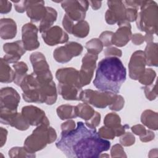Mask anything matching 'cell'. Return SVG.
<instances>
[{"label": "cell", "instance_id": "ffe728a7", "mask_svg": "<svg viewBox=\"0 0 158 158\" xmlns=\"http://www.w3.org/2000/svg\"><path fill=\"white\" fill-rule=\"evenodd\" d=\"M43 1H28L27 15L31 23L41 22L46 13V7Z\"/></svg>", "mask_w": 158, "mask_h": 158}, {"label": "cell", "instance_id": "60d3db41", "mask_svg": "<svg viewBox=\"0 0 158 158\" xmlns=\"http://www.w3.org/2000/svg\"><path fill=\"white\" fill-rule=\"evenodd\" d=\"M124 104H125L124 98L121 95L117 94L114 102L110 106H109V108L112 110L119 111L122 109V108L124 106Z\"/></svg>", "mask_w": 158, "mask_h": 158}, {"label": "cell", "instance_id": "7bdbcfd3", "mask_svg": "<svg viewBox=\"0 0 158 158\" xmlns=\"http://www.w3.org/2000/svg\"><path fill=\"white\" fill-rule=\"evenodd\" d=\"M104 55L106 57H120L122 55V52L120 49L115 47H107L104 49Z\"/></svg>", "mask_w": 158, "mask_h": 158}, {"label": "cell", "instance_id": "8d00e7d4", "mask_svg": "<svg viewBox=\"0 0 158 158\" xmlns=\"http://www.w3.org/2000/svg\"><path fill=\"white\" fill-rule=\"evenodd\" d=\"M144 93L146 98L149 100L152 101L154 100L157 96V92L156 88V84L152 83L151 85L145 86L143 88Z\"/></svg>", "mask_w": 158, "mask_h": 158}, {"label": "cell", "instance_id": "f5cc1de1", "mask_svg": "<svg viewBox=\"0 0 158 158\" xmlns=\"http://www.w3.org/2000/svg\"><path fill=\"white\" fill-rule=\"evenodd\" d=\"M155 138V134L153 131L147 130L146 133L142 136L139 137L140 140L143 143H146L153 140Z\"/></svg>", "mask_w": 158, "mask_h": 158}, {"label": "cell", "instance_id": "52a82bcc", "mask_svg": "<svg viewBox=\"0 0 158 158\" xmlns=\"http://www.w3.org/2000/svg\"><path fill=\"white\" fill-rule=\"evenodd\" d=\"M33 72V73L41 83L52 81L53 77L44 55L40 52H34L30 56Z\"/></svg>", "mask_w": 158, "mask_h": 158}, {"label": "cell", "instance_id": "db71d44e", "mask_svg": "<svg viewBox=\"0 0 158 158\" xmlns=\"http://www.w3.org/2000/svg\"><path fill=\"white\" fill-rule=\"evenodd\" d=\"M8 131L6 129L1 127L0 128V147L2 148L6 142Z\"/></svg>", "mask_w": 158, "mask_h": 158}, {"label": "cell", "instance_id": "9f6ffc18", "mask_svg": "<svg viewBox=\"0 0 158 158\" xmlns=\"http://www.w3.org/2000/svg\"><path fill=\"white\" fill-rule=\"evenodd\" d=\"M144 41H146L147 43H151V42H153L152 41L153 39H154L153 35L146 33L145 35H144Z\"/></svg>", "mask_w": 158, "mask_h": 158}, {"label": "cell", "instance_id": "5bb4252c", "mask_svg": "<svg viewBox=\"0 0 158 158\" xmlns=\"http://www.w3.org/2000/svg\"><path fill=\"white\" fill-rule=\"evenodd\" d=\"M146 65L143 51L138 50L134 52L128 63L129 77L134 80H138L145 71Z\"/></svg>", "mask_w": 158, "mask_h": 158}, {"label": "cell", "instance_id": "ee69618b", "mask_svg": "<svg viewBox=\"0 0 158 158\" xmlns=\"http://www.w3.org/2000/svg\"><path fill=\"white\" fill-rule=\"evenodd\" d=\"M138 15V10L134 8L126 7V20L128 22L136 21Z\"/></svg>", "mask_w": 158, "mask_h": 158}, {"label": "cell", "instance_id": "ac0fdd59", "mask_svg": "<svg viewBox=\"0 0 158 158\" xmlns=\"http://www.w3.org/2000/svg\"><path fill=\"white\" fill-rule=\"evenodd\" d=\"M44 43L51 46L67 43L69 35L59 26H52L47 31L41 33Z\"/></svg>", "mask_w": 158, "mask_h": 158}, {"label": "cell", "instance_id": "4fadbf2b", "mask_svg": "<svg viewBox=\"0 0 158 158\" xmlns=\"http://www.w3.org/2000/svg\"><path fill=\"white\" fill-rule=\"evenodd\" d=\"M20 101L18 92L12 87L2 88L0 91V109L17 111Z\"/></svg>", "mask_w": 158, "mask_h": 158}, {"label": "cell", "instance_id": "ba28073f", "mask_svg": "<svg viewBox=\"0 0 158 158\" xmlns=\"http://www.w3.org/2000/svg\"><path fill=\"white\" fill-rule=\"evenodd\" d=\"M89 4L88 1H62L61 6L65 14L73 22L84 20Z\"/></svg>", "mask_w": 158, "mask_h": 158}, {"label": "cell", "instance_id": "d6a6232c", "mask_svg": "<svg viewBox=\"0 0 158 158\" xmlns=\"http://www.w3.org/2000/svg\"><path fill=\"white\" fill-rule=\"evenodd\" d=\"M9 156L11 158L14 157H35V153H30L25 147H13L9 151Z\"/></svg>", "mask_w": 158, "mask_h": 158}, {"label": "cell", "instance_id": "603a6c76", "mask_svg": "<svg viewBox=\"0 0 158 158\" xmlns=\"http://www.w3.org/2000/svg\"><path fill=\"white\" fill-rule=\"evenodd\" d=\"M107 6L117 20V25L126 20V7L123 1H109L107 2Z\"/></svg>", "mask_w": 158, "mask_h": 158}, {"label": "cell", "instance_id": "5b68a950", "mask_svg": "<svg viewBox=\"0 0 158 158\" xmlns=\"http://www.w3.org/2000/svg\"><path fill=\"white\" fill-rule=\"evenodd\" d=\"M57 139L54 128L49 125L38 126L24 141V147L30 153H35L44 149L47 144H51Z\"/></svg>", "mask_w": 158, "mask_h": 158}, {"label": "cell", "instance_id": "7c38bea8", "mask_svg": "<svg viewBox=\"0 0 158 158\" xmlns=\"http://www.w3.org/2000/svg\"><path fill=\"white\" fill-rule=\"evenodd\" d=\"M21 113L27 123L31 126H39L43 124L49 125V121L44 110L40 108L30 105L22 107Z\"/></svg>", "mask_w": 158, "mask_h": 158}, {"label": "cell", "instance_id": "d6986e66", "mask_svg": "<svg viewBox=\"0 0 158 158\" xmlns=\"http://www.w3.org/2000/svg\"><path fill=\"white\" fill-rule=\"evenodd\" d=\"M118 28L114 33L112 37V44L117 47L125 46L131 40L132 33L130 22L125 21L118 25Z\"/></svg>", "mask_w": 158, "mask_h": 158}, {"label": "cell", "instance_id": "e0dca14e", "mask_svg": "<svg viewBox=\"0 0 158 158\" xmlns=\"http://www.w3.org/2000/svg\"><path fill=\"white\" fill-rule=\"evenodd\" d=\"M3 50L6 53L3 59L8 64L17 62L26 52L22 40L5 43L3 45Z\"/></svg>", "mask_w": 158, "mask_h": 158}, {"label": "cell", "instance_id": "f6af8a7d", "mask_svg": "<svg viewBox=\"0 0 158 158\" xmlns=\"http://www.w3.org/2000/svg\"><path fill=\"white\" fill-rule=\"evenodd\" d=\"M12 2L14 3V8L17 12L23 13L26 11L28 6V1H12Z\"/></svg>", "mask_w": 158, "mask_h": 158}, {"label": "cell", "instance_id": "4dcf8cb0", "mask_svg": "<svg viewBox=\"0 0 158 158\" xmlns=\"http://www.w3.org/2000/svg\"><path fill=\"white\" fill-rule=\"evenodd\" d=\"M13 68L14 69L15 73V77L14 79V82L15 85L17 86L20 85V83L23 79V78L25 77L27 74V72L28 70V67L26 63L24 62H17L13 64Z\"/></svg>", "mask_w": 158, "mask_h": 158}, {"label": "cell", "instance_id": "ab89813d", "mask_svg": "<svg viewBox=\"0 0 158 158\" xmlns=\"http://www.w3.org/2000/svg\"><path fill=\"white\" fill-rule=\"evenodd\" d=\"M114 33L110 31H104L99 36V39L102 42L103 46L106 47H109L112 44V37Z\"/></svg>", "mask_w": 158, "mask_h": 158}, {"label": "cell", "instance_id": "2e32d148", "mask_svg": "<svg viewBox=\"0 0 158 158\" xmlns=\"http://www.w3.org/2000/svg\"><path fill=\"white\" fill-rule=\"evenodd\" d=\"M56 77L59 83L67 86L82 88L80 72L73 67H65L58 69Z\"/></svg>", "mask_w": 158, "mask_h": 158}, {"label": "cell", "instance_id": "816d5d0a", "mask_svg": "<svg viewBox=\"0 0 158 158\" xmlns=\"http://www.w3.org/2000/svg\"><path fill=\"white\" fill-rule=\"evenodd\" d=\"M131 40L135 45H141L144 42V36L141 33H135L132 35Z\"/></svg>", "mask_w": 158, "mask_h": 158}, {"label": "cell", "instance_id": "9a60e30c", "mask_svg": "<svg viewBox=\"0 0 158 158\" xmlns=\"http://www.w3.org/2000/svg\"><path fill=\"white\" fill-rule=\"evenodd\" d=\"M38 29L31 22L25 23L22 28V41L26 51H33L40 47Z\"/></svg>", "mask_w": 158, "mask_h": 158}, {"label": "cell", "instance_id": "e575fe53", "mask_svg": "<svg viewBox=\"0 0 158 158\" xmlns=\"http://www.w3.org/2000/svg\"><path fill=\"white\" fill-rule=\"evenodd\" d=\"M156 77V72L151 68H148L145 69L144 73L141 77V78L138 80V81L141 84L147 86L153 83Z\"/></svg>", "mask_w": 158, "mask_h": 158}, {"label": "cell", "instance_id": "7dc6e473", "mask_svg": "<svg viewBox=\"0 0 158 158\" xmlns=\"http://www.w3.org/2000/svg\"><path fill=\"white\" fill-rule=\"evenodd\" d=\"M73 25V21L72 19H70L66 14H65L62 20V25L65 31L71 34L72 29Z\"/></svg>", "mask_w": 158, "mask_h": 158}, {"label": "cell", "instance_id": "83f0119b", "mask_svg": "<svg viewBox=\"0 0 158 158\" xmlns=\"http://www.w3.org/2000/svg\"><path fill=\"white\" fill-rule=\"evenodd\" d=\"M56 112L59 118L63 120L77 117L76 107L69 104H64L57 107Z\"/></svg>", "mask_w": 158, "mask_h": 158}, {"label": "cell", "instance_id": "bcb514c9", "mask_svg": "<svg viewBox=\"0 0 158 158\" xmlns=\"http://www.w3.org/2000/svg\"><path fill=\"white\" fill-rule=\"evenodd\" d=\"M60 128L62 130V133L69 132L76 128V124L73 120H69L62 123L60 125Z\"/></svg>", "mask_w": 158, "mask_h": 158}, {"label": "cell", "instance_id": "8992f818", "mask_svg": "<svg viewBox=\"0 0 158 158\" xmlns=\"http://www.w3.org/2000/svg\"><path fill=\"white\" fill-rule=\"evenodd\" d=\"M117 96V94L110 91H101L87 89L82 91L80 101L91 104L95 107L104 109L114 102Z\"/></svg>", "mask_w": 158, "mask_h": 158}, {"label": "cell", "instance_id": "277c9868", "mask_svg": "<svg viewBox=\"0 0 158 158\" xmlns=\"http://www.w3.org/2000/svg\"><path fill=\"white\" fill-rule=\"evenodd\" d=\"M137 28L148 34H157L158 6L154 1H143L136 20Z\"/></svg>", "mask_w": 158, "mask_h": 158}, {"label": "cell", "instance_id": "11a10c76", "mask_svg": "<svg viewBox=\"0 0 158 158\" xmlns=\"http://www.w3.org/2000/svg\"><path fill=\"white\" fill-rule=\"evenodd\" d=\"M89 4L91 6L92 9L94 10H98L102 4V1H89Z\"/></svg>", "mask_w": 158, "mask_h": 158}, {"label": "cell", "instance_id": "f907efd6", "mask_svg": "<svg viewBox=\"0 0 158 158\" xmlns=\"http://www.w3.org/2000/svg\"><path fill=\"white\" fill-rule=\"evenodd\" d=\"M143 1H123V2L126 7L134 8L138 10L141 6Z\"/></svg>", "mask_w": 158, "mask_h": 158}, {"label": "cell", "instance_id": "6f0895ef", "mask_svg": "<svg viewBox=\"0 0 158 158\" xmlns=\"http://www.w3.org/2000/svg\"><path fill=\"white\" fill-rule=\"evenodd\" d=\"M109 157V156L108 155V154H101L100 156H99V157Z\"/></svg>", "mask_w": 158, "mask_h": 158}, {"label": "cell", "instance_id": "f1b7e54d", "mask_svg": "<svg viewBox=\"0 0 158 158\" xmlns=\"http://www.w3.org/2000/svg\"><path fill=\"white\" fill-rule=\"evenodd\" d=\"M75 107L77 117H79L85 121L92 118L96 112L89 104L85 102L80 103Z\"/></svg>", "mask_w": 158, "mask_h": 158}, {"label": "cell", "instance_id": "7a4b0ae2", "mask_svg": "<svg viewBox=\"0 0 158 158\" xmlns=\"http://www.w3.org/2000/svg\"><path fill=\"white\" fill-rule=\"evenodd\" d=\"M126 78L127 70L120 59L107 57L98 63L93 85L99 91L118 94Z\"/></svg>", "mask_w": 158, "mask_h": 158}, {"label": "cell", "instance_id": "c3c4849f", "mask_svg": "<svg viewBox=\"0 0 158 158\" xmlns=\"http://www.w3.org/2000/svg\"><path fill=\"white\" fill-rule=\"evenodd\" d=\"M12 9V4L9 1L0 0V12L4 14L10 12Z\"/></svg>", "mask_w": 158, "mask_h": 158}, {"label": "cell", "instance_id": "30bf717a", "mask_svg": "<svg viewBox=\"0 0 158 158\" xmlns=\"http://www.w3.org/2000/svg\"><path fill=\"white\" fill-rule=\"evenodd\" d=\"M98 56L87 52L82 58L80 72L82 86L89 85L93 78Z\"/></svg>", "mask_w": 158, "mask_h": 158}, {"label": "cell", "instance_id": "3957f363", "mask_svg": "<svg viewBox=\"0 0 158 158\" xmlns=\"http://www.w3.org/2000/svg\"><path fill=\"white\" fill-rule=\"evenodd\" d=\"M23 100L27 102H34L52 105L57 99V92L55 83L40 82L31 73L26 75L20 85Z\"/></svg>", "mask_w": 158, "mask_h": 158}, {"label": "cell", "instance_id": "9c48e42d", "mask_svg": "<svg viewBox=\"0 0 158 158\" xmlns=\"http://www.w3.org/2000/svg\"><path fill=\"white\" fill-rule=\"evenodd\" d=\"M83 48L77 42H69L64 46L56 48L53 52V57L56 61L59 63H66L74 57L80 56Z\"/></svg>", "mask_w": 158, "mask_h": 158}, {"label": "cell", "instance_id": "f35d334b", "mask_svg": "<svg viewBox=\"0 0 158 158\" xmlns=\"http://www.w3.org/2000/svg\"><path fill=\"white\" fill-rule=\"evenodd\" d=\"M110 155L112 157H127V156L120 144L114 145L110 149Z\"/></svg>", "mask_w": 158, "mask_h": 158}, {"label": "cell", "instance_id": "74e56055", "mask_svg": "<svg viewBox=\"0 0 158 158\" xmlns=\"http://www.w3.org/2000/svg\"><path fill=\"white\" fill-rule=\"evenodd\" d=\"M119 141L120 144L123 146H130L135 143V137L130 132H125L123 135L120 136Z\"/></svg>", "mask_w": 158, "mask_h": 158}, {"label": "cell", "instance_id": "6da1fadb", "mask_svg": "<svg viewBox=\"0 0 158 158\" xmlns=\"http://www.w3.org/2000/svg\"><path fill=\"white\" fill-rule=\"evenodd\" d=\"M56 146L67 157L97 158L110 149V143L101 138L96 128H89L83 122H78L75 129L61 132Z\"/></svg>", "mask_w": 158, "mask_h": 158}, {"label": "cell", "instance_id": "f546056e", "mask_svg": "<svg viewBox=\"0 0 158 158\" xmlns=\"http://www.w3.org/2000/svg\"><path fill=\"white\" fill-rule=\"evenodd\" d=\"M89 32V23L85 20H81L77 22L73 25L71 34L74 36L83 38L88 36Z\"/></svg>", "mask_w": 158, "mask_h": 158}, {"label": "cell", "instance_id": "4316f807", "mask_svg": "<svg viewBox=\"0 0 158 158\" xmlns=\"http://www.w3.org/2000/svg\"><path fill=\"white\" fill-rule=\"evenodd\" d=\"M15 77V71L11 69L9 64L3 58H1L0 64V81L4 83H11L14 81Z\"/></svg>", "mask_w": 158, "mask_h": 158}, {"label": "cell", "instance_id": "484cf974", "mask_svg": "<svg viewBox=\"0 0 158 158\" xmlns=\"http://www.w3.org/2000/svg\"><path fill=\"white\" fill-rule=\"evenodd\" d=\"M141 122L149 129L157 130L158 128V114L152 110H145L141 115Z\"/></svg>", "mask_w": 158, "mask_h": 158}, {"label": "cell", "instance_id": "44dd1931", "mask_svg": "<svg viewBox=\"0 0 158 158\" xmlns=\"http://www.w3.org/2000/svg\"><path fill=\"white\" fill-rule=\"evenodd\" d=\"M17 24L10 18H3L0 20V36L3 40H10L17 35Z\"/></svg>", "mask_w": 158, "mask_h": 158}, {"label": "cell", "instance_id": "836d02e7", "mask_svg": "<svg viewBox=\"0 0 158 158\" xmlns=\"http://www.w3.org/2000/svg\"><path fill=\"white\" fill-rule=\"evenodd\" d=\"M104 123L105 126L112 128H116L122 125L120 116L114 112L109 113L105 116Z\"/></svg>", "mask_w": 158, "mask_h": 158}, {"label": "cell", "instance_id": "d4e9b609", "mask_svg": "<svg viewBox=\"0 0 158 158\" xmlns=\"http://www.w3.org/2000/svg\"><path fill=\"white\" fill-rule=\"evenodd\" d=\"M57 12L56 10L51 7L46 6V13L40 23L38 30L41 33L47 31L51 28L56 21Z\"/></svg>", "mask_w": 158, "mask_h": 158}, {"label": "cell", "instance_id": "cb8c5ba5", "mask_svg": "<svg viewBox=\"0 0 158 158\" xmlns=\"http://www.w3.org/2000/svg\"><path fill=\"white\" fill-rule=\"evenodd\" d=\"M144 52L146 63L148 66L157 67L158 65L157 43L151 42L147 43Z\"/></svg>", "mask_w": 158, "mask_h": 158}, {"label": "cell", "instance_id": "7402d4cb", "mask_svg": "<svg viewBox=\"0 0 158 158\" xmlns=\"http://www.w3.org/2000/svg\"><path fill=\"white\" fill-rule=\"evenodd\" d=\"M82 88L67 86L58 83V93L65 100L80 101V96L82 92Z\"/></svg>", "mask_w": 158, "mask_h": 158}, {"label": "cell", "instance_id": "d590c367", "mask_svg": "<svg viewBox=\"0 0 158 158\" xmlns=\"http://www.w3.org/2000/svg\"><path fill=\"white\" fill-rule=\"evenodd\" d=\"M99 136L105 139H113L115 137L114 128L106 126L101 127L98 131Z\"/></svg>", "mask_w": 158, "mask_h": 158}, {"label": "cell", "instance_id": "681fc988", "mask_svg": "<svg viewBox=\"0 0 158 158\" xmlns=\"http://www.w3.org/2000/svg\"><path fill=\"white\" fill-rule=\"evenodd\" d=\"M131 129L132 132L134 134L139 136V137L143 136L146 133V130H147L145 128V127L143 125H141V124L135 125L133 126L131 128Z\"/></svg>", "mask_w": 158, "mask_h": 158}, {"label": "cell", "instance_id": "b9f144b4", "mask_svg": "<svg viewBox=\"0 0 158 158\" xmlns=\"http://www.w3.org/2000/svg\"><path fill=\"white\" fill-rule=\"evenodd\" d=\"M101 114L98 112H95L94 115L89 120L85 121V125L89 128H96L99 126L101 122Z\"/></svg>", "mask_w": 158, "mask_h": 158}, {"label": "cell", "instance_id": "1f68e13d", "mask_svg": "<svg viewBox=\"0 0 158 158\" xmlns=\"http://www.w3.org/2000/svg\"><path fill=\"white\" fill-rule=\"evenodd\" d=\"M103 44L99 38H93L85 44V48L88 53L98 55L103 49Z\"/></svg>", "mask_w": 158, "mask_h": 158}, {"label": "cell", "instance_id": "8fae6325", "mask_svg": "<svg viewBox=\"0 0 158 158\" xmlns=\"http://www.w3.org/2000/svg\"><path fill=\"white\" fill-rule=\"evenodd\" d=\"M0 120L2 124L10 125L20 131L27 130L30 126L22 113H18L17 111L0 109Z\"/></svg>", "mask_w": 158, "mask_h": 158}]
</instances>
